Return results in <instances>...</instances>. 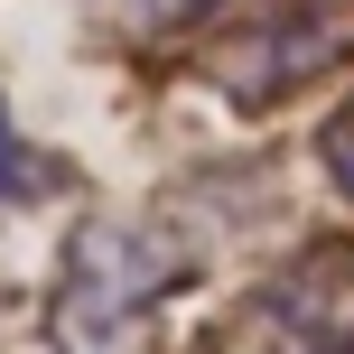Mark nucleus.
I'll list each match as a JSON object with an SVG mask.
<instances>
[{
	"instance_id": "f257e3e1",
	"label": "nucleus",
	"mask_w": 354,
	"mask_h": 354,
	"mask_svg": "<svg viewBox=\"0 0 354 354\" xmlns=\"http://www.w3.org/2000/svg\"><path fill=\"white\" fill-rule=\"evenodd\" d=\"M177 280H187L177 233L140 224V214H93L66 243V270H56V299H47V345L56 354H140Z\"/></svg>"
},
{
	"instance_id": "f03ea898",
	"label": "nucleus",
	"mask_w": 354,
	"mask_h": 354,
	"mask_svg": "<svg viewBox=\"0 0 354 354\" xmlns=\"http://www.w3.org/2000/svg\"><path fill=\"white\" fill-rule=\"evenodd\" d=\"M345 56H354V0H243L205 37V84L233 93L243 112H261Z\"/></svg>"
},
{
	"instance_id": "7ed1b4c3",
	"label": "nucleus",
	"mask_w": 354,
	"mask_h": 354,
	"mask_svg": "<svg viewBox=\"0 0 354 354\" xmlns=\"http://www.w3.org/2000/svg\"><path fill=\"white\" fill-rule=\"evenodd\" d=\"M224 354H354V243H308L243 299Z\"/></svg>"
},
{
	"instance_id": "20e7f679",
	"label": "nucleus",
	"mask_w": 354,
	"mask_h": 354,
	"mask_svg": "<svg viewBox=\"0 0 354 354\" xmlns=\"http://www.w3.org/2000/svg\"><path fill=\"white\" fill-rule=\"evenodd\" d=\"M214 0H103V19L122 37H168V28H187V19H205Z\"/></svg>"
},
{
	"instance_id": "39448f33",
	"label": "nucleus",
	"mask_w": 354,
	"mask_h": 354,
	"mask_svg": "<svg viewBox=\"0 0 354 354\" xmlns=\"http://www.w3.org/2000/svg\"><path fill=\"white\" fill-rule=\"evenodd\" d=\"M317 168L336 177V196L354 205V103H336V112H326V131H317Z\"/></svg>"
},
{
	"instance_id": "423d86ee",
	"label": "nucleus",
	"mask_w": 354,
	"mask_h": 354,
	"mask_svg": "<svg viewBox=\"0 0 354 354\" xmlns=\"http://www.w3.org/2000/svg\"><path fill=\"white\" fill-rule=\"evenodd\" d=\"M0 196H28V149H19L10 112H0Z\"/></svg>"
}]
</instances>
